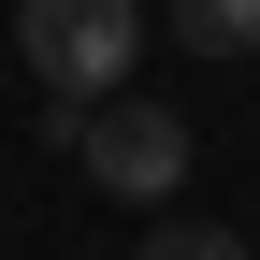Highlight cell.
<instances>
[{
  "label": "cell",
  "mask_w": 260,
  "mask_h": 260,
  "mask_svg": "<svg viewBox=\"0 0 260 260\" xmlns=\"http://www.w3.org/2000/svg\"><path fill=\"white\" fill-rule=\"evenodd\" d=\"M15 58L44 73V102H116L145 58V0H15Z\"/></svg>",
  "instance_id": "cell-1"
},
{
  "label": "cell",
  "mask_w": 260,
  "mask_h": 260,
  "mask_svg": "<svg viewBox=\"0 0 260 260\" xmlns=\"http://www.w3.org/2000/svg\"><path fill=\"white\" fill-rule=\"evenodd\" d=\"M73 159H87V174L116 188V203H174L203 145H188V116H174V102L116 87V102H87V116H73Z\"/></svg>",
  "instance_id": "cell-2"
},
{
  "label": "cell",
  "mask_w": 260,
  "mask_h": 260,
  "mask_svg": "<svg viewBox=\"0 0 260 260\" xmlns=\"http://www.w3.org/2000/svg\"><path fill=\"white\" fill-rule=\"evenodd\" d=\"M174 44H203V58H246V44H260V0H174Z\"/></svg>",
  "instance_id": "cell-3"
},
{
  "label": "cell",
  "mask_w": 260,
  "mask_h": 260,
  "mask_svg": "<svg viewBox=\"0 0 260 260\" xmlns=\"http://www.w3.org/2000/svg\"><path fill=\"white\" fill-rule=\"evenodd\" d=\"M145 260H260V246H232V232H203V217H159V232H145Z\"/></svg>",
  "instance_id": "cell-4"
}]
</instances>
